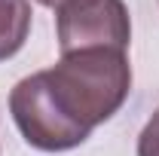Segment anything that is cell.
<instances>
[{
	"label": "cell",
	"instance_id": "6da1fadb",
	"mask_svg": "<svg viewBox=\"0 0 159 156\" xmlns=\"http://www.w3.org/2000/svg\"><path fill=\"white\" fill-rule=\"evenodd\" d=\"M46 89L58 110L92 135L116 113L132 92V64L122 49H80L64 52L55 67L43 71Z\"/></svg>",
	"mask_w": 159,
	"mask_h": 156
},
{
	"label": "cell",
	"instance_id": "7a4b0ae2",
	"mask_svg": "<svg viewBox=\"0 0 159 156\" xmlns=\"http://www.w3.org/2000/svg\"><path fill=\"white\" fill-rule=\"evenodd\" d=\"M58 49H129L132 19L122 0H67L55 9Z\"/></svg>",
	"mask_w": 159,
	"mask_h": 156
},
{
	"label": "cell",
	"instance_id": "3957f363",
	"mask_svg": "<svg viewBox=\"0 0 159 156\" xmlns=\"http://www.w3.org/2000/svg\"><path fill=\"white\" fill-rule=\"evenodd\" d=\"M9 113L19 126L21 138L43 153H61V150H74L86 141V132H80L70 119L58 110V104L52 101L43 71L31 77L19 80L9 92Z\"/></svg>",
	"mask_w": 159,
	"mask_h": 156
},
{
	"label": "cell",
	"instance_id": "277c9868",
	"mask_svg": "<svg viewBox=\"0 0 159 156\" xmlns=\"http://www.w3.org/2000/svg\"><path fill=\"white\" fill-rule=\"evenodd\" d=\"M31 0H0V61L12 58L31 34Z\"/></svg>",
	"mask_w": 159,
	"mask_h": 156
},
{
	"label": "cell",
	"instance_id": "5b68a950",
	"mask_svg": "<svg viewBox=\"0 0 159 156\" xmlns=\"http://www.w3.org/2000/svg\"><path fill=\"white\" fill-rule=\"evenodd\" d=\"M138 156H159V110L147 119L138 135Z\"/></svg>",
	"mask_w": 159,
	"mask_h": 156
},
{
	"label": "cell",
	"instance_id": "8992f818",
	"mask_svg": "<svg viewBox=\"0 0 159 156\" xmlns=\"http://www.w3.org/2000/svg\"><path fill=\"white\" fill-rule=\"evenodd\" d=\"M40 6H49V9H58L61 3H67V0H37Z\"/></svg>",
	"mask_w": 159,
	"mask_h": 156
}]
</instances>
